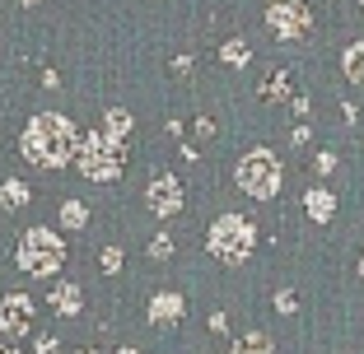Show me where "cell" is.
<instances>
[{"label": "cell", "mask_w": 364, "mask_h": 354, "mask_svg": "<svg viewBox=\"0 0 364 354\" xmlns=\"http://www.w3.org/2000/svg\"><path fill=\"white\" fill-rule=\"evenodd\" d=\"M360 275H364V257H360Z\"/></svg>", "instance_id": "4316f807"}, {"label": "cell", "mask_w": 364, "mask_h": 354, "mask_svg": "<svg viewBox=\"0 0 364 354\" xmlns=\"http://www.w3.org/2000/svg\"><path fill=\"white\" fill-rule=\"evenodd\" d=\"M205 247H210L215 261H225V266H243L252 257V247H257V224L243 215H220L205 233Z\"/></svg>", "instance_id": "277c9868"}, {"label": "cell", "mask_w": 364, "mask_h": 354, "mask_svg": "<svg viewBox=\"0 0 364 354\" xmlns=\"http://www.w3.org/2000/svg\"><path fill=\"white\" fill-rule=\"evenodd\" d=\"M294 308H299V299H294V289H280V294H276V312H285V317H289Z\"/></svg>", "instance_id": "44dd1931"}, {"label": "cell", "mask_w": 364, "mask_h": 354, "mask_svg": "<svg viewBox=\"0 0 364 354\" xmlns=\"http://www.w3.org/2000/svg\"><path fill=\"white\" fill-rule=\"evenodd\" d=\"M336 168V154H318V172H332Z\"/></svg>", "instance_id": "603a6c76"}, {"label": "cell", "mask_w": 364, "mask_h": 354, "mask_svg": "<svg viewBox=\"0 0 364 354\" xmlns=\"http://www.w3.org/2000/svg\"><path fill=\"white\" fill-rule=\"evenodd\" d=\"M304 210H309V219L327 224V219L336 215V196L332 192H309V196H304Z\"/></svg>", "instance_id": "8fae6325"}, {"label": "cell", "mask_w": 364, "mask_h": 354, "mask_svg": "<svg viewBox=\"0 0 364 354\" xmlns=\"http://www.w3.org/2000/svg\"><path fill=\"white\" fill-rule=\"evenodd\" d=\"M19 154L33 168H65V163H75V154H80V135L61 112H43V117H33L28 126H23Z\"/></svg>", "instance_id": "6da1fadb"}, {"label": "cell", "mask_w": 364, "mask_h": 354, "mask_svg": "<svg viewBox=\"0 0 364 354\" xmlns=\"http://www.w3.org/2000/svg\"><path fill=\"white\" fill-rule=\"evenodd\" d=\"M23 5H28V0H23Z\"/></svg>", "instance_id": "83f0119b"}, {"label": "cell", "mask_w": 364, "mask_h": 354, "mask_svg": "<svg viewBox=\"0 0 364 354\" xmlns=\"http://www.w3.org/2000/svg\"><path fill=\"white\" fill-rule=\"evenodd\" d=\"M267 28L276 33L280 43H299L304 33L313 28V14H309L304 0H276V5L267 10Z\"/></svg>", "instance_id": "8992f818"}, {"label": "cell", "mask_w": 364, "mask_h": 354, "mask_svg": "<svg viewBox=\"0 0 364 354\" xmlns=\"http://www.w3.org/2000/svg\"><path fill=\"white\" fill-rule=\"evenodd\" d=\"M80 299H85V289H80V284H56V289H52V308L61 312V317H75V312L85 308Z\"/></svg>", "instance_id": "30bf717a"}, {"label": "cell", "mask_w": 364, "mask_h": 354, "mask_svg": "<svg viewBox=\"0 0 364 354\" xmlns=\"http://www.w3.org/2000/svg\"><path fill=\"white\" fill-rule=\"evenodd\" d=\"M145 205H150V215L168 219L182 210V182L173 177V172H159V177H150V187H145Z\"/></svg>", "instance_id": "ba28073f"}, {"label": "cell", "mask_w": 364, "mask_h": 354, "mask_svg": "<svg viewBox=\"0 0 364 354\" xmlns=\"http://www.w3.org/2000/svg\"><path fill=\"white\" fill-rule=\"evenodd\" d=\"M360 5H364V0H360Z\"/></svg>", "instance_id": "f1b7e54d"}, {"label": "cell", "mask_w": 364, "mask_h": 354, "mask_svg": "<svg viewBox=\"0 0 364 354\" xmlns=\"http://www.w3.org/2000/svg\"><path fill=\"white\" fill-rule=\"evenodd\" d=\"M0 354H19V350H14V345H0Z\"/></svg>", "instance_id": "cb8c5ba5"}, {"label": "cell", "mask_w": 364, "mask_h": 354, "mask_svg": "<svg viewBox=\"0 0 364 354\" xmlns=\"http://www.w3.org/2000/svg\"><path fill=\"white\" fill-rule=\"evenodd\" d=\"M220 56H225L229 65H247V43H243V38H234V43L220 47Z\"/></svg>", "instance_id": "d6986e66"}, {"label": "cell", "mask_w": 364, "mask_h": 354, "mask_svg": "<svg viewBox=\"0 0 364 354\" xmlns=\"http://www.w3.org/2000/svg\"><path fill=\"white\" fill-rule=\"evenodd\" d=\"M341 70H346V79H350V84H364V43H350V47H346Z\"/></svg>", "instance_id": "9a60e30c"}, {"label": "cell", "mask_w": 364, "mask_h": 354, "mask_svg": "<svg viewBox=\"0 0 364 354\" xmlns=\"http://www.w3.org/2000/svg\"><path fill=\"white\" fill-rule=\"evenodd\" d=\"M89 224V205L85 201H61V228H85Z\"/></svg>", "instance_id": "2e32d148"}, {"label": "cell", "mask_w": 364, "mask_h": 354, "mask_svg": "<svg viewBox=\"0 0 364 354\" xmlns=\"http://www.w3.org/2000/svg\"><path fill=\"white\" fill-rule=\"evenodd\" d=\"M98 266H103V275H117V270L127 266V261H122V247H112V243H107L103 252H98Z\"/></svg>", "instance_id": "ac0fdd59"}, {"label": "cell", "mask_w": 364, "mask_h": 354, "mask_svg": "<svg viewBox=\"0 0 364 354\" xmlns=\"http://www.w3.org/2000/svg\"><path fill=\"white\" fill-rule=\"evenodd\" d=\"M117 354H140V350H131V345H122V350H117Z\"/></svg>", "instance_id": "d4e9b609"}, {"label": "cell", "mask_w": 364, "mask_h": 354, "mask_svg": "<svg viewBox=\"0 0 364 354\" xmlns=\"http://www.w3.org/2000/svg\"><path fill=\"white\" fill-rule=\"evenodd\" d=\"M33 201L28 182H19V177H10V182L0 187V210H23V205Z\"/></svg>", "instance_id": "7c38bea8"}, {"label": "cell", "mask_w": 364, "mask_h": 354, "mask_svg": "<svg viewBox=\"0 0 364 354\" xmlns=\"http://www.w3.org/2000/svg\"><path fill=\"white\" fill-rule=\"evenodd\" d=\"M262 98H271V103H276V98H289V75L285 70H276V75L262 84Z\"/></svg>", "instance_id": "e0dca14e"}, {"label": "cell", "mask_w": 364, "mask_h": 354, "mask_svg": "<svg viewBox=\"0 0 364 354\" xmlns=\"http://www.w3.org/2000/svg\"><path fill=\"white\" fill-rule=\"evenodd\" d=\"M280 177H285V172H280V159L271 150H247L234 168L238 192H247L252 201H271V196L280 192Z\"/></svg>", "instance_id": "5b68a950"}, {"label": "cell", "mask_w": 364, "mask_h": 354, "mask_svg": "<svg viewBox=\"0 0 364 354\" xmlns=\"http://www.w3.org/2000/svg\"><path fill=\"white\" fill-rule=\"evenodd\" d=\"M98 131H107L112 140H127V135H131V112H127V108H107V112H103V126H98Z\"/></svg>", "instance_id": "5bb4252c"}, {"label": "cell", "mask_w": 364, "mask_h": 354, "mask_svg": "<svg viewBox=\"0 0 364 354\" xmlns=\"http://www.w3.org/2000/svg\"><path fill=\"white\" fill-rule=\"evenodd\" d=\"M150 257H154V261H168V257H173V238H168V233L150 238Z\"/></svg>", "instance_id": "ffe728a7"}, {"label": "cell", "mask_w": 364, "mask_h": 354, "mask_svg": "<svg viewBox=\"0 0 364 354\" xmlns=\"http://www.w3.org/2000/svg\"><path fill=\"white\" fill-rule=\"evenodd\" d=\"M33 322H38V303L28 294H5L0 299V336H10V345L23 341L33 331Z\"/></svg>", "instance_id": "52a82bcc"}, {"label": "cell", "mask_w": 364, "mask_h": 354, "mask_svg": "<svg viewBox=\"0 0 364 354\" xmlns=\"http://www.w3.org/2000/svg\"><path fill=\"white\" fill-rule=\"evenodd\" d=\"M75 168L85 172L89 182H117L122 172H127V140H112L107 131H89L80 140Z\"/></svg>", "instance_id": "3957f363"}, {"label": "cell", "mask_w": 364, "mask_h": 354, "mask_svg": "<svg viewBox=\"0 0 364 354\" xmlns=\"http://www.w3.org/2000/svg\"><path fill=\"white\" fill-rule=\"evenodd\" d=\"M182 312H187L182 294L178 289H164V294H154V299H150V312H145V317H150L154 326H168V322H178Z\"/></svg>", "instance_id": "9c48e42d"}, {"label": "cell", "mask_w": 364, "mask_h": 354, "mask_svg": "<svg viewBox=\"0 0 364 354\" xmlns=\"http://www.w3.org/2000/svg\"><path fill=\"white\" fill-rule=\"evenodd\" d=\"M210 331H215V336L229 331V317H225V312H210Z\"/></svg>", "instance_id": "7402d4cb"}, {"label": "cell", "mask_w": 364, "mask_h": 354, "mask_svg": "<svg viewBox=\"0 0 364 354\" xmlns=\"http://www.w3.org/2000/svg\"><path fill=\"white\" fill-rule=\"evenodd\" d=\"M14 261H19L23 275L47 280V275H56V270L65 266V238L56 233V228H47V224H33V228H23L19 247H14Z\"/></svg>", "instance_id": "7a4b0ae2"}, {"label": "cell", "mask_w": 364, "mask_h": 354, "mask_svg": "<svg viewBox=\"0 0 364 354\" xmlns=\"http://www.w3.org/2000/svg\"><path fill=\"white\" fill-rule=\"evenodd\" d=\"M229 354H276V341H271L267 331H247L243 341H234Z\"/></svg>", "instance_id": "4fadbf2b"}, {"label": "cell", "mask_w": 364, "mask_h": 354, "mask_svg": "<svg viewBox=\"0 0 364 354\" xmlns=\"http://www.w3.org/2000/svg\"><path fill=\"white\" fill-rule=\"evenodd\" d=\"M80 354H98V350H80Z\"/></svg>", "instance_id": "484cf974"}]
</instances>
